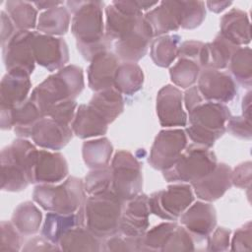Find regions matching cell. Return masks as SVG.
<instances>
[{"label":"cell","mask_w":252,"mask_h":252,"mask_svg":"<svg viewBox=\"0 0 252 252\" xmlns=\"http://www.w3.org/2000/svg\"><path fill=\"white\" fill-rule=\"evenodd\" d=\"M38 150L26 138H18L1 151V190L19 192L34 183Z\"/></svg>","instance_id":"cell-2"},{"label":"cell","mask_w":252,"mask_h":252,"mask_svg":"<svg viewBox=\"0 0 252 252\" xmlns=\"http://www.w3.org/2000/svg\"><path fill=\"white\" fill-rule=\"evenodd\" d=\"M104 12L105 35L111 41L130 33L144 18L137 1H112Z\"/></svg>","instance_id":"cell-12"},{"label":"cell","mask_w":252,"mask_h":252,"mask_svg":"<svg viewBox=\"0 0 252 252\" xmlns=\"http://www.w3.org/2000/svg\"><path fill=\"white\" fill-rule=\"evenodd\" d=\"M32 199L47 212L64 215L76 213L86 200L84 181L69 176L58 185L38 184L33 189Z\"/></svg>","instance_id":"cell-6"},{"label":"cell","mask_w":252,"mask_h":252,"mask_svg":"<svg viewBox=\"0 0 252 252\" xmlns=\"http://www.w3.org/2000/svg\"><path fill=\"white\" fill-rule=\"evenodd\" d=\"M100 238L84 225L68 230L59 240V247L64 251H99L102 250Z\"/></svg>","instance_id":"cell-31"},{"label":"cell","mask_w":252,"mask_h":252,"mask_svg":"<svg viewBox=\"0 0 252 252\" xmlns=\"http://www.w3.org/2000/svg\"><path fill=\"white\" fill-rule=\"evenodd\" d=\"M5 12L18 31H32L37 25V10L32 2L7 1Z\"/></svg>","instance_id":"cell-37"},{"label":"cell","mask_w":252,"mask_h":252,"mask_svg":"<svg viewBox=\"0 0 252 252\" xmlns=\"http://www.w3.org/2000/svg\"><path fill=\"white\" fill-rule=\"evenodd\" d=\"M43 117L41 111L30 98L14 108H0L1 129H13L19 138L32 137L34 125Z\"/></svg>","instance_id":"cell-16"},{"label":"cell","mask_w":252,"mask_h":252,"mask_svg":"<svg viewBox=\"0 0 252 252\" xmlns=\"http://www.w3.org/2000/svg\"><path fill=\"white\" fill-rule=\"evenodd\" d=\"M197 88L205 100L220 103L231 101L238 92L235 81L228 73L212 68L201 70Z\"/></svg>","instance_id":"cell-13"},{"label":"cell","mask_w":252,"mask_h":252,"mask_svg":"<svg viewBox=\"0 0 252 252\" xmlns=\"http://www.w3.org/2000/svg\"><path fill=\"white\" fill-rule=\"evenodd\" d=\"M220 34L236 46L248 44L251 40L248 15L240 9L233 8L225 13L220 19Z\"/></svg>","instance_id":"cell-27"},{"label":"cell","mask_w":252,"mask_h":252,"mask_svg":"<svg viewBox=\"0 0 252 252\" xmlns=\"http://www.w3.org/2000/svg\"><path fill=\"white\" fill-rule=\"evenodd\" d=\"M78 225H83L79 210L76 213L68 215L48 212L41 228V235L50 242L58 245L61 237L68 230Z\"/></svg>","instance_id":"cell-29"},{"label":"cell","mask_w":252,"mask_h":252,"mask_svg":"<svg viewBox=\"0 0 252 252\" xmlns=\"http://www.w3.org/2000/svg\"><path fill=\"white\" fill-rule=\"evenodd\" d=\"M179 219L181 224L198 241L207 238L217 224L215 207L201 201L190 205Z\"/></svg>","instance_id":"cell-19"},{"label":"cell","mask_w":252,"mask_h":252,"mask_svg":"<svg viewBox=\"0 0 252 252\" xmlns=\"http://www.w3.org/2000/svg\"><path fill=\"white\" fill-rule=\"evenodd\" d=\"M230 230L225 227H218L214 229L207 237L209 251H225L229 247Z\"/></svg>","instance_id":"cell-49"},{"label":"cell","mask_w":252,"mask_h":252,"mask_svg":"<svg viewBox=\"0 0 252 252\" xmlns=\"http://www.w3.org/2000/svg\"><path fill=\"white\" fill-rule=\"evenodd\" d=\"M1 228V243L0 251L17 252L22 250L23 239L22 234L15 227L12 221L3 220L0 223Z\"/></svg>","instance_id":"cell-43"},{"label":"cell","mask_w":252,"mask_h":252,"mask_svg":"<svg viewBox=\"0 0 252 252\" xmlns=\"http://www.w3.org/2000/svg\"><path fill=\"white\" fill-rule=\"evenodd\" d=\"M119 64L117 56L109 51L94 57L88 68V85L90 89L94 92H100L113 88Z\"/></svg>","instance_id":"cell-23"},{"label":"cell","mask_w":252,"mask_h":252,"mask_svg":"<svg viewBox=\"0 0 252 252\" xmlns=\"http://www.w3.org/2000/svg\"><path fill=\"white\" fill-rule=\"evenodd\" d=\"M73 134L70 125L60 123L50 117H43L34 125L32 139L35 146L56 152L70 142Z\"/></svg>","instance_id":"cell-20"},{"label":"cell","mask_w":252,"mask_h":252,"mask_svg":"<svg viewBox=\"0 0 252 252\" xmlns=\"http://www.w3.org/2000/svg\"><path fill=\"white\" fill-rule=\"evenodd\" d=\"M181 37L178 34H163L152 41L150 55L153 62L162 68L169 67L178 56Z\"/></svg>","instance_id":"cell-35"},{"label":"cell","mask_w":252,"mask_h":252,"mask_svg":"<svg viewBox=\"0 0 252 252\" xmlns=\"http://www.w3.org/2000/svg\"><path fill=\"white\" fill-rule=\"evenodd\" d=\"M112 175L110 166L99 169H93L84 180L86 194L94 195L111 190Z\"/></svg>","instance_id":"cell-42"},{"label":"cell","mask_w":252,"mask_h":252,"mask_svg":"<svg viewBox=\"0 0 252 252\" xmlns=\"http://www.w3.org/2000/svg\"><path fill=\"white\" fill-rule=\"evenodd\" d=\"M237 48L239 46L232 44L219 33L212 42L205 43L200 59V67L203 69H224Z\"/></svg>","instance_id":"cell-28"},{"label":"cell","mask_w":252,"mask_h":252,"mask_svg":"<svg viewBox=\"0 0 252 252\" xmlns=\"http://www.w3.org/2000/svg\"><path fill=\"white\" fill-rule=\"evenodd\" d=\"M111 190L123 201L138 196L143 188L141 162L128 151L120 150L111 160Z\"/></svg>","instance_id":"cell-8"},{"label":"cell","mask_w":252,"mask_h":252,"mask_svg":"<svg viewBox=\"0 0 252 252\" xmlns=\"http://www.w3.org/2000/svg\"><path fill=\"white\" fill-rule=\"evenodd\" d=\"M104 251H142V237H128L123 234H114L104 241Z\"/></svg>","instance_id":"cell-44"},{"label":"cell","mask_w":252,"mask_h":252,"mask_svg":"<svg viewBox=\"0 0 252 252\" xmlns=\"http://www.w3.org/2000/svg\"><path fill=\"white\" fill-rule=\"evenodd\" d=\"M194 249L193 236L184 226L178 224L163 251H191Z\"/></svg>","instance_id":"cell-46"},{"label":"cell","mask_w":252,"mask_h":252,"mask_svg":"<svg viewBox=\"0 0 252 252\" xmlns=\"http://www.w3.org/2000/svg\"><path fill=\"white\" fill-rule=\"evenodd\" d=\"M68 10L73 14L71 32L77 40V48L84 59L92 61L106 52L111 40L105 35L102 1H67Z\"/></svg>","instance_id":"cell-1"},{"label":"cell","mask_w":252,"mask_h":252,"mask_svg":"<svg viewBox=\"0 0 252 252\" xmlns=\"http://www.w3.org/2000/svg\"><path fill=\"white\" fill-rule=\"evenodd\" d=\"M242 115L251 119V92H248L242 99Z\"/></svg>","instance_id":"cell-56"},{"label":"cell","mask_w":252,"mask_h":252,"mask_svg":"<svg viewBox=\"0 0 252 252\" xmlns=\"http://www.w3.org/2000/svg\"><path fill=\"white\" fill-rule=\"evenodd\" d=\"M123 204L112 190L89 195L79 209L82 224L100 239L119 233Z\"/></svg>","instance_id":"cell-3"},{"label":"cell","mask_w":252,"mask_h":252,"mask_svg":"<svg viewBox=\"0 0 252 252\" xmlns=\"http://www.w3.org/2000/svg\"><path fill=\"white\" fill-rule=\"evenodd\" d=\"M85 87L83 69L77 65H66L48 76L32 92L30 99L45 117L46 112L56 103L75 99Z\"/></svg>","instance_id":"cell-4"},{"label":"cell","mask_w":252,"mask_h":252,"mask_svg":"<svg viewBox=\"0 0 252 252\" xmlns=\"http://www.w3.org/2000/svg\"><path fill=\"white\" fill-rule=\"evenodd\" d=\"M231 168L223 162L200 180L191 183L196 196L206 202H213L224 195L231 187Z\"/></svg>","instance_id":"cell-21"},{"label":"cell","mask_w":252,"mask_h":252,"mask_svg":"<svg viewBox=\"0 0 252 252\" xmlns=\"http://www.w3.org/2000/svg\"><path fill=\"white\" fill-rule=\"evenodd\" d=\"M108 122L91 104H80L71 123L73 133L81 138L88 139L102 136L107 132Z\"/></svg>","instance_id":"cell-24"},{"label":"cell","mask_w":252,"mask_h":252,"mask_svg":"<svg viewBox=\"0 0 252 252\" xmlns=\"http://www.w3.org/2000/svg\"><path fill=\"white\" fill-rule=\"evenodd\" d=\"M188 137L183 129H165L156 136L148 162L158 170L171 167L187 147Z\"/></svg>","instance_id":"cell-10"},{"label":"cell","mask_w":252,"mask_h":252,"mask_svg":"<svg viewBox=\"0 0 252 252\" xmlns=\"http://www.w3.org/2000/svg\"><path fill=\"white\" fill-rule=\"evenodd\" d=\"M35 32L17 31L2 46V57L7 72H20L31 76L34 70L35 59L32 39Z\"/></svg>","instance_id":"cell-11"},{"label":"cell","mask_w":252,"mask_h":252,"mask_svg":"<svg viewBox=\"0 0 252 252\" xmlns=\"http://www.w3.org/2000/svg\"><path fill=\"white\" fill-rule=\"evenodd\" d=\"M35 62L48 71L59 70L69 61V49L62 37L35 32L32 39Z\"/></svg>","instance_id":"cell-14"},{"label":"cell","mask_w":252,"mask_h":252,"mask_svg":"<svg viewBox=\"0 0 252 252\" xmlns=\"http://www.w3.org/2000/svg\"><path fill=\"white\" fill-rule=\"evenodd\" d=\"M233 80L244 88H250L252 84V53L248 46L237 48L227 65Z\"/></svg>","instance_id":"cell-38"},{"label":"cell","mask_w":252,"mask_h":252,"mask_svg":"<svg viewBox=\"0 0 252 252\" xmlns=\"http://www.w3.org/2000/svg\"><path fill=\"white\" fill-rule=\"evenodd\" d=\"M113 147L107 138H98L84 142L82 156L86 165L92 169H99L108 166Z\"/></svg>","instance_id":"cell-34"},{"label":"cell","mask_w":252,"mask_h":252,"mask_svg":"<svg viewBox=\"0 0 252 252\" xmlns=\"http://www.w3.org/2000/svg\"><path fill=\"white\" fill-rule=\"evenodd\" d=\"M232 4L230 1H207L205 5L214 13H220Z\"/></svg>","instance_id":"cell-55"},{"label":"cell","mask_w":252,"mask_h":252,"mask_svg":"<svg viewBox=\"0 0 252 252\" xmlns=\"http://www.w3.org/2000/svg\"><path fill=\"white\" fill-rule=\"evenodd\" d=\"M154 37L149 23L143 18L137 28L127 35L115 40L114 50L118 59L136 63L148 52L150 42Z\"/></svg>","instance_id":"cell-17"},{"label":"cell","mask_w":252,"mask_h":252,"mask_svg":"<svg viewBox=\"0 0 252 252\" xmlns=\"http://www.w3.org/2000/svg\"><path fill=\"white\" fill-rule=\"evenodd\" d=\"M108 122L112 123L124 110L122 94L114 88L95 92L89 101Z\"/></svg>","instance_id":"cell-32"},{"label":"cell","mask_w":252,"mask_h":252,"mask_svg":"<svg viewBox=\"0 0 252 252\" xmlns=\"http://www.w3.org/2000/svg\"><path fill=\"white\" fill-rule=\"evenodd\" d=\"M205 43L198 40H186L179 45L178 56L179 58H186L196 62L200 66V59Z\"/></svg>","instance_id":"cell-50"},{"label":"cell","mask_w":252,"mask_h":252,"mask_svg":"<svg viewBox=\"0 0 252 252\" xmlns=\"http://www.w3.org/2000/svg\"><path fill=\"white\" fill-rule=\"evenodd\" d=\"M252 242V226L251 221L246 222L239 227L232 236L231 250L232 251H248L251 249Z\"/></svg>","instance_id":"cell-48"},{"label":"cell","mask_w":252,"mask_h":252,"mask_svg":"<svg viewBox=\"0 0 252 252\" xmlns=\"http://www.w3.org/2000/svg\"><path fill=\"white\" fill-rule=\"evenodd\" d=\"M156 109L162 127L186 126L188 117L183 109V94L177 87L165 85L158 91Z\"/></svg>","instance_id":"cell-15"},{"label":"cell","mask_w":252,"mask_h":252,"mask_svg":"<svg viewBox=\"0 0 252 252\" xmlns=\"http://www.w3.org/2000/svg\"><path fill=\"white\" fill-rule=\"evenodd\" d=\"M0 17H1V46H3L14 35V33L18 30L16 29L14 23L12 22V20L4 10H1Z\"/></svg>","instance_id":"cell-53"},{"label":"cell","mask_w":252,"mask_h":252,"mask_svg":"<svg viewBox=\"0 0 252 252\" xmlns=\"http://www.w3.org/2000/svg\"><path fill=\"white\" fill-rule=\"evenodd\" d=\"M23 251H54L61 250L60 247L46 238L41 236H35L30 239L22 248Z\"/></svg>","instance_id":"cell-52"},{"label":"cell","mask_w":252,"mask_h":252,"mask_svg":"<svg viewBox=\"0 0 252 252\" xmlns=\"http://www.w3.org/2000/svg\"><path fill=\"white\" fill-rule=\"evenodd\" d=\"M189 113V126L185 129L187 137L201 147L212 148L225 132L226 122L231 114L224 103L205 100Z\"/></svg>","instance_id":"cell-5"},{"label":"cell","mask_w":252,"mask_h":252,"mask_svg":"<svg viewBox=\"0 0 252 252\" xmlns=\"http://www.w3.org/2000/svg\"><path fill=\"white\" fill-rule=\"evenodd\" d=\"M179 27L193 30L201 26L206 18L205 2L203 1H179Z\"/></svg>","instance_id":"cell-41"},{"label":"cell","mask_w":252,"mask_h":252,"mask_svg":"<svg viewBox=\"0 0 252 252\" xmlns=\"http://www.w3.org/2000/svg\"><path fill=\"white\" fill-rule=\"evenodd\" d=\"M179 1H161L144 16L149 23L154 37L177 31L179 27Z\"/></svg>","instance_id":"cell-26"},{"label":"cell","mask_w":252,"mask_h":252,"mask_svg":"<svg viewBox=\"0 0 252 252\" xmlns=\"http://www.w3.org/2000/svg\"><path fill=\"white\" fill-rule=\"evenodd\" d=\"M225 129L234 137L240 139H251V119L244 117L243 115L239 116H230L226 122Z\"/></svg>","instance_id":"cell-47"},{"label":"cell","mask_w":252,"mask_h":252,"mask_svg":"<svg viewBox=\"0 0 252 252\" xmlns=\"http://www.w3.org/2000/svg\"><path fill=\"white\" fill-rule=\"evenodd\" d=\"M150 214L149 196L140 193L135 198L127 201V205L122 212L119 232L128 237H142L148 230Z\"/></svg>","instance_id":"cell-18"},{"label":"cell","mask_w":252,"mask_h":252,"mask_svg":"<svg viewBox=\"0 0 252 252\" xmlns=\"http://www.w3.org/2000/svg\"><path fill=\"white\" fill-rule=\"evenodd\" d=\"M213 151L196 144L187 145L175 163L162 171L167 182L193 183L212 172L217 165Z\"/></svg>","instance_id":"cell-7"},{"label":"cell","mask_w":252,"mask_h":252,"mask_svg":"<svg viewBox=\"0 0 252 252\" xmlns=\"http://www.w3.org/2000/svg\"><path fill=\"white\" fill-rule=\"evenodd\" d=\"M251 173V161L242 162L231 170V183L238 188H250Z\"/></svg>","instance_id":"cell-51"},{"label":"cell","mask_w":252,"mask_h":252,"mask_svg":"<svg viewBox=\"0 0 252 252\" xmlns=\"http://www.w3.org/2000/svg\"><path fill=\"white\" fill-rule=\"evenodd\" d=\"M32 89L30 76L20 72H7L0 83L1 108H14L28 99Z\"/></svg>","instance_id":"cell-25"},{"label":"cell","mask_w":252,"mask_h":252,"mask_svg":"<svg viewBox=\"0 0 252 252\" xmlns=\"http://www.w3.org/2000/svg\"><path fill=\"white\" fill-rule=\"evenodd\" d=\"M144 73L142 68L134 62H123L119 64L113 88L121 94L132 95L143 88Z\"/></svg>","instance_id":"cell-33"},{"label":"cell","mask_w":252,"mask_h":252,"mask_svg":"<svg viewBox=\"0 0 252 252\" xmlns=\"http://www.w3.org/2000/svg\"><path fill=\"white\" fill-rule=\"evenodd\" d=\"M41 220V212L30 201L21 203L12 215V222L23 236H29L38 232Z\"/></svg>","instance_id":"cell-36"},{"label":"cell","mask_w":252,"mask_h":252,"mask_svg":"<svg viewBox=\"0 0 252 252\" xmlns=\"http://www.w3.org/2000/svg\"><path fill=\"white\" fill-rule=\"evenodd\" d=\"M183 101L185 104L186 110L189 112L191 111L194 107L205 101L203 98L202 94H200L197 86H192L189 89L186 90L184 96H183Z\"/></svg>","instance_id":"cell-54"},{"label":"cell","mask_w":252,"mask_h":252,"mask_svg":"<svg viewBox=\"0 0 252 252\" xmlns=\"http://www.w3.org/2000/svg\"><path fill=\"white\" fill-rule=\"evenodd\" d=\"M177 225V222L170 220L147 230L142 236V251H163Z\"/></svg>","instance_id":"cell-40"},{"label":"cell","mask_w":252,"mask_h":252,"mask_svg":"<svg viewBox=\"0 0 252 252\" xmlns=\"http://www.w3.org/2000/svg\"><path fill=\"white\" fill-rule=\"evenodd\" d=\"M202 68L194 61L186 58H179L169 68L171 82L181 89H189L197 82Z\"/></svg>","instance_id":"cell-39"},{"label":"cell","mask_w":252,"mask_h":252,"mask_svg":"<svg viewBox=\"0 0 252 252\" xmlns=\"http://www.w3.org/2000/svg\"><path fill=\"white\" fill-rule=\"evenodd\" d=\"M193 201V190L186 183L169 185L166 189L157 191L149 196L151 213L171 221L178 220Z\"/></svg>","instance_id":"cell-9"},{"label":"cell","mask_w":252,"mask_h":252,"mask_svg":"<svg viewBox=\"0 0 252 252\" xmlns=\"http://www.w3.org/2000/svg\"><path fill=\"white\" fill-rule=\"evenodd\" d=\"M36 9L38 10H48L57 6H60L63 4L62 1H34L32 2Z\"/></svg>","instance_id":"cell-57"},{"label":"cell","mask_w":252,"mask_h":252,"mask_svg":"<svg viewBox=\"0 0 252 252\" xmlns=\"http://www.w3.org/2000/svg\"><path fill=\"white\" fill-rule=\"evenodd\" d=\"M78 104L75 99H67L54 104L45 114V117H50L60 123L70 125L72 123Z\"/></svg>","instance_id":"cell-45"},{"label":"cell","mask_w":252,"mask_h":252,"mask_svg":"<svg viewBox=\"0 0 252 252\" xmlns=\"http://www.w3.org/2000/svg\"><path fill=\"white\" fill-rule=\"evenodd\" d=\"M70 21V11L67 7L60 5L39 14L36 30L39 33L46 35H63L69 30Z\"/></svg>","instance_id":"cell-30"},{"label":"cell","mask_w":252,"mask_h":252,"mask_svg":"<svg viewBox=\"0 0 252 252\" xmlns=\"http://www.w3.org/2000/svg\"><path fill=\"white\" fill-rule=\"evenodd\" d=\"M69 173L65 157L58 152L39 150L34 168V183L54 184L62 181Z\"/></svg>","instance_id":"cell-22"}]
</instances>
